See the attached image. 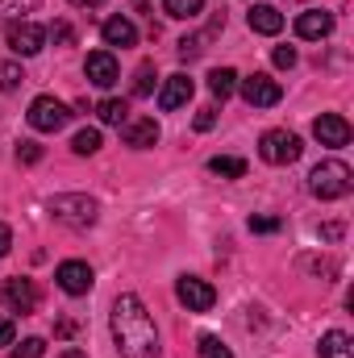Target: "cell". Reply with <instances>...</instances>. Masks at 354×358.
I'll use <instances>...</instances> for the list:
<instances>
[{
  "label": "cell",
  "mask_w": 354,
  "mask_h": 358,
  "mask_svg": "<svg viewBox=\"0 0 354 358\" xmlns=\"http://www.w3.org/2000/svg\"><path fill=\"white\" fill-rule=\"evenodd\" d=\"M108 325H113V342H117L121 358H159V329H155L142 296L121 292L113 300Z\"/></svg>",
  "instance_id": "cell-1"
},
{
  "label": "cell",
  "mask_w": 354,
  "mask_h": 358,
  "mask_svg": "<svg viewBox=\"0 0 354 358\" xmlns=\"http://www.w3.org/2000/svg\"><path fill=\"white\" fill-rule=\"evenodd\" d=\"M351 187H354V171L342 159H325L309 171V192L317 200H342V196H351Z\"/></svg>",
  "instance_id": "cell-2"
},
{
  "label": "cell",
  "mask_w": 354,
  "mask_h": 358,
  "mask_svg": "<svg viewBox=\"0 0 354 358\" xmlns=\"http://www.w3.org/2000/svg\"><path fill=\"white\" fill-rule=\"evenodd\" d=\"M46 208H50V217L55 221H63V225H71V229H92L96 225V217H100V204L84 196V192H63V196H50L46 200Z\"/></svg>",
  "instance_id": "cell-3"
},
{
  "label": "cell",
  "mask_w": 354,
  "mask_h": 358,
  "mask_svg": "<svg viewBox=\"0 0 354 358\" xmlns=\"http://www.w3.org/2000/svg\"><path fill=\"white\" fill-rule=\"evenodd\" d=\"M259 155L271 167H288V163H296L304 155V142L292 129H267L263 138H259Z\"/></svg>",
  "instance_id": "cell-4"
},
{
  "label": "cell",
  "mask_w": 354,
  "mask_h": 358,
  "mask_svg": "<svg viewBox=\"0 0 354 358\" xmlns=\"http://www.w3.org/2000/svg\"><path fill=\"white\" fill-rule=\"evenodd\" d=\"M25 117H29V125H34L38 134H59V129L71 121V108H67L63 100H55V96H38Z\"/></svg>",
  "instance_id": "cell-5"
},
{
  "label": "cell",
  "mask_w": 354,
  "mask_h": 358,
  "mask_svg": "<svg viewBox=\"0 0 354 358\" xmlns=\"http://www.w3.org/2000/svg\"><path fill=\"white\" fill-rule=\"evenodd\" d=\"M38 283L34 279H21V275H13V279H4L0 283V304L8 308V313H21V317H29L34 308H38Z\"/></svg>",
  "instance_id": "cell-6"
},
{
  "label": "cell",
  "mask_w": 354,
  "mask_h": 358,
  "mask_svg": "<svg viewBox=\"0 0 354 358\" xmlns=\"http://www.w3.org/2000/svg\"><path fill=\"white\" fill-rule=\"evenodd\" d=\"M238 92H242V100H246L250 108H271V104H279V100H283L279 80H271L267 71H255V76L238 80Z\"/></svg>",
  "instance_id": "cell-7"
},
{
  "label": "cell",
  "mask_w": 354,
  "mask_h": 358,
  "mask_svg": "<svg viewBox=\"0 0 354 358\" xmlns=\"http://www.w3.org/2000/svg\"><path fill=\"white\" fill-rule=\"evenodd\" d=\"M176 296H179V304H183L187 313H208V308L217 304L213 283H208V279H196V275H179Z\"/></svg>",
  "instance_id": "cell-8"
},
{
  "label": "cell",
  "mask_w": 354,
  "mask_h": 358,
  "mask_svg": "<svg viewBox=\"0 0 354 358\" xmlns=\"http://www.w3.org/2000/svg\"><path fill=\"white\" fill-rule=\"evenodd\" d=\"M4 38H8V50H17V55H25V59L46 46V29H42L38 21H13Z\"/></svg>",
  "instance_id": "cell-9"
},
{
  "label": "cell",
  "mask_w": 354,
  "mask_h": 358,
  "mask_svg": "<svg viewBox=\"0 0 354 358\" xmlns=\"http://www.w3.org/2000/svg\"><path fill=\"white\" fill-rule=\"evenodd\" d=\"M55 279H59V287H63L67 296H88L92 283H96L92 267H88V263H80V259H67V263H59Z\"/></svg>",
  "instance_id": "cell-10"
},
{
  "label": "cell",
  "mask_w": 354,
  "mask_h": 358,
  "mask_svg": "<svg viewBox=\"0 0 354 358\" xmlns=\"http://www.w3.org/2000/svg\"><path fill=\"white\" fill-rule=\"evenodd\" d=\"M84 76H88V84H96V88H113V84H117V76H121V67H117L113 50H92L88 63H84Z\"/></svg>",
  "instance_id": "cell-11"
},
{
  "label": "cell",
  "mask_w": 354,
  "mask_h": 358,
  "mask_svg": "<svg viewBox=\"0 0 354 358\" xmlns=\"http://www.w3.org/2000/svg\"><path fill=\"white\" fill-rule=\"evenodd\" d=\"M313 134H317L321 146H346V142H351V121L338 117V113H321V117L313 121Z\"/></svg>",
  "instance_id": "cell-12"
},
{
  "label": "cell",
  "mask_w": 354,
  "mask_h": 358,
  "mask_svg": "<svg viewBox=\"0 0 354 358\" xmlns=\"http://www.w3.org/2000/svg\"><path fill=\"white\" fill-rule=\"evenodd\" d=\"M121 138H125V146H134V150H150V146L159 142V121H155V117H129V121L121 125Z\"/></svg>",
  "instance_id": "cell-13"
},
{
  "label": "cell",
  "mask_w": 354,
  "mask_h": 358,
  "mask_svg": "<svg viewBox=\"0 0 354 358\" xmlns=\"http://www.w3.org/2000/svg\"><path fill=\"white\" fill-rule=\"evenodd\" d=\"M296 34H300L304 42H321V38H330V34H334V13H325V8H309V13H300V17H296Z\"/></svg>",
  "instance_id": "cell-14"
},
{
  "label": "cell",
  "mask_w": 354,
  "mask_h": 358,
  "mask_svg": "<svg viewBox=\"0 0 354 358\" xmlns=\"http://www.w3.org/2000/svg\"><path fill=\"white\" fill-rule=\"evenodd\" d=\"M192 100V80L179 71V76H167L163 80V92H159V108L163 113H176V108H183Z\"/></svg>",
  "instance_id": "cell-15"
},
{
  "label": "cell",
  "mask_w": 354,
  "mask_h": 358,
  "mask_svg": "<svg viewBox=\"0 0 354 358\" xmlns=\"http://www.w3.org/2000/svg\"><path fill=\"white\" fill-rule=\"evenodd\" d=\"M246 25H250L255 34L275 38V34L283 29V13H279L275 4H250V8H246Z\"/></svg>",
  "instance_id": "cell-16"
},
{
  "label": "cell",
  "mask_w": 354,
  "mask_h": 358,
  "mask_svg": "<svg viewBox=\"0 0 354 358\" xmlns=\"http://www.w3.org/2000/svg\"><path fill=\"white\" fill-rule=\"evenodd\" d=\"M100 38H104V46H134L138 42V29H134V21L129 17H108L104 25H100Z\"/></svg>",
  "instance_id": "cell-17"
},
{
  "label": "cell",
  "mask_w": 354,
  "mask_h": 358,
  "mask_svg": "<svg viewBox=\"0 0 354 358\" xmlns=\"http://www.w3.org/2000/svg\"><path fill=\"white\" fill-rule=\"evenodd\" d=\"M321 358H354V342L351 334H342V329H330L325 338H321Z\"/></svg>",
  "instance_id": "cell-18"
},
{
  "label": "cell",
  "mask_w": 354,
  "mask_h": 358,
  "mask_svg": "<svg viewBox=\"0 0 354 358\" xmlns=\"http://www.w3.org/2000/svg\"><path fill=\"white\" fill-rule=\"evenodd\" d=\"M208 92H213L217 100H229V96L238 92V71H234V67H217V71H208Z\"/></svg>",
  "instance_id": "cell-19"
},
{
  "label": "cell",
  "mask_w": 354,
  "mask_h": 358,
  "mask_svg": "<svg viewBox=\"0 0 354 358\" xmlns=\"http://www.w3.org/2000/svg\"><path fill=\"white\" fill-rule=\"evenodd\" d=\"M96 117H100L104 125H125V121H129V104L117 100V96H104V100L96 104Z\"/></svg>",
  "instance_id": "cell-20"
},
{
  "label": "cell",
  "mask_w": 354,
  "mask_h": 358,
  "mask_svg": "<svg viewBox=\"0 0 354 358\" xmlns=\"http://www.w3.org/2000/svg\"><path fill=\"white\" fill-rule=\"evenodd\" d=\"M38 4H42V0H0V25L29 21V13H34Z\"/></svg>",
  "instance_id": "cell-21"
},
{
  "label": "cell",
  "mask_w": 354,
  "mask_h": 358,
  "mask_svg": "<svg viewBox=\"0 0 354 358\" xmlns=\"http://www.w3.org/2000/svg\"><path fill=\"white\" fill-rule=\"evenodd\" d=\"M208 171L221 179H242L246 176V159H234V155H217V159H208Z\"/></svg>",
  "instance_id": "cell-22"
},
{
  "label": "cell",
  "mask_w": 354,
  "mask_h": 358,
  "mask_svg": "<svg viewBox=\"0 0 354 358\" xmlns=\"http://www.w3.org/2000/svg\"><path fill=\"white\" fill-rule=\"evenodd\" d=\"M208 42H213V29H204V34H192V38H179V59H183V63L200 59V55L208 50Z\"/></svg>",
  "instance_id": "cell-23"
},
{
  "label": "cell",
  "mask_w": 354,
  "mask_h": 358,
  "mask_svg": "<svg viewBox=\"0 0 354 358\" xmlns=\"http://www.w3.org/2000/svg\"><path fill=\"white\" fill-rule=\"evenodd\" d=\"M163 13L176 17V21H192L204 13V0H163Z\"/></svg>",
  "instance_id": "cell-24"
},
{
  "label": "cell",
  "mask_w": 354,
  "mask_h": 358,
  "mask_svg": "<svg viewBox=\"0 0 354 358\" xmlns=\"http://www.w3.org/2000/svg\"><path fill=\"white\" fill-rule=\"evenodd\" d=\"M71 150H76L80 159L96 155V150H100V129H80V134L71 138Z\"/></svg>",
  "instance_id": "cell-25"
},
{
  "label": "cell",
  "mask_w": 354,
  "mask_h": 358,
  "mask_svg": "<svg viewBox=\"0 0 354 358\" xmlns=\"http://www.w3.org/2000/svg\"><path fill=\"white\" fill-rule=\"evenodd\" d=\"M196 350H200V358H234V350H229L221 338H213V334H200Z\"/></svg>",
  "instance_id": "cell-26"
},
{
  "label": "cell",
  "mask_w": 354,
  "mask_h": 358,
  "mask_svg": "<svg viewBox=\"0 0 354 358\" xmlns=\"http://www.w3.org/2000/svg\"><path fill=\"white\" fill-rule=\"evenodd\" d=\"M25 84V71L17 63H0V92H17Z\"/></svg>",
  "instance_id": "cell-27"
},
{
  "label": "cell",
  "mask_w": 354,
  "mask_h": 358,
  "mask_svg": "<svg viewBox=\"0 0 354 358\" xmlns=\"http://www.w3.org/2000/svg\"><path fill=\"white\" fill-rule=\"evenodd\" d=\"M155 92V63H142L134 76V96H150Z\"/></svg>",
  "instance_id": "cell-28"
},
{
  "label": "cell",
  "mask_w": 354,
  "mask_h": 358,
  "mask_svg": "<svg viewBox=\"0 0 354 358\" xmlns=\"http://www.w3.org/2000/svg\"><path fill=\"white\" fill-rule=\"evenodd\" d=\"M42 355H46V342L42 338H25L21 346L8 350V358H42Z\"/></svg>",
  "instance_id": "cell-29"
},
{
  "label": "cell",
  "mask_w": 354,
  "mask_h": 358,
  "mask_svg": "<svg viewBox=\"0 0 354 358\" xmlns=\"http://www.w3.org/2000/svg\"><path fill=\"white\" fill-rule=\"evenodd\" d=\"M46 38H55V46H71L76 42V29H71V21H55L46 29Z\"/></svg>",
  "instance_id": "cell-30"
},
{
  "label": "cell",
  "mask_w": 354,
  "mask_h": 358,
  "mask_svg": "<svg viewBox=\"0 0 354 358\" xmlns=\"http://www.w3.org/2000/svg\"><path fill=\"white\" fill-rule=\"evenodd\" d=\"M271 63H275V67H283V71H292V67H296V50H292V46H275Z\"/></svg>",
  "instance_id": "cell-31"
},
{
  "label": "cell",
  "mask_w": 354,
  "mask_h": 358,
  "mask_svg": "<svg viewBox=\"0 0 354 358\" xmlns=\"http://www.w3.org/2000/svg\"><path fill=\"white\" fill-rule=\"evenodd\" d=\"M38 159H42V146H38V142H21V146H17V163L29 167V163H38Z\"/></svg>",
  "instance_id": "cell-32"
},
{
  "label": "cell",
  "mask_w": 354,
  "mask_h": 358,
  "mask_svg": "<svg viewBox=\"0 0 354 358\" xmlns=\"http://www.w3.org/2000/svg\"><path fill=\"white\" fill-rule=\"evenodd\" d=\"M213 125H217V108L208 104V108H200V113H196V129H200V134H208Z\"/></svg>",
  "instance_id": "cell-33"
},
{
  "label": "cell",
  "mask_w": 354,
  "mask_h": 358,
  "mask_svg": "<svg viewBox=\"0 0 354 358\" xmlns=\"http://www.w3.org/2000/svg\"><path fill=\"white\" fill-rule=\"evenodd\" d=\"M250 229L255 234H275L279 229V217H250Z\"/></svg>",
  "instance_id": "cell-34"
},
{
  "label": "cell",
  "mask_w": 354,
  "mask_h": 358,
  "mask_svg": "<svg viewBox=\"0 0 354 358\" xmlns=\"http://www.w3.org/2000/svg\"><path fill=\"white\" fill-rule=\"evenodd\" d=\"M13 342H17V329L8 317H0V346H13Z\"/></svg>",
  "instance_id": "cell-35"
},
{
  "label": "cell",
  "mask_w": 354,
  "mask_h": 358,
  "mask_svg": "<svg viewBox=\"0 0 354 358\" xmlns=\"http://www.w3.org/2000/svg\"><path fill=\"white\" fill-rule=\"evenodd\" d=\"M8 246H13V229H8V225L0 221V259L8 255Z\"/></svg>",
  "instance_id": "cell-36"
},
{
  "label": "cell",
  "mask_w": 354,
  "mask_h": 358,
  "mask_svg": "<svg viewBox=\"0 0 354 358\" xmlns=\"http://www.w3.org/2000/svg\"><path fill=\"white\" fill-rule=\"evenodd\" d=\"M55 334H59V338H71V334H76V321H59Z\"/></svg>",
  "instance_id": "cell-37"
},
{
  "label": "cell",
  "mask_w": 354,
  "mask_h": 358,
  "mask_svg": "<svg viewBox=\"0 0 354 358\" xmlns=\"http://www.w3.org/2000/svg\"><path fill=\"white\" fill-rule=\"evenodd\" d=\"M321 238H330V242H334V238H342V225H325V229H321Z\"/></svg>",
  "instance_id": "cell-38"
},
{
  "label": "cell",
  "mask_w": 354,
  "mask_h": 358,
  "mask_svg": "<svg viewBox=\"0 0 354 358\" xmlns=\"http://www.w3.org/2000/svg\"><path fill=\"white\" fill-rule=\"evenodd\" d=\"M76 8H96V4H104V0H71Z\"/></svg>",
  "instance_id": "cell-39"
},
{
  "label": "cell",
  "mask_w": 354,
  "mask_h": 358,
  "mask_svg": "<svg viewBox=\"0 0 354 358\" xmlns=\"http://www.w3.org/2000/svg\"><path fill=\"white\" fill-rule=\"evenodd\" d=\"M59 358H88V355H84V350H63Z\"/></svg>",
  "instance_id": "cell-40"
}]
</instances>
